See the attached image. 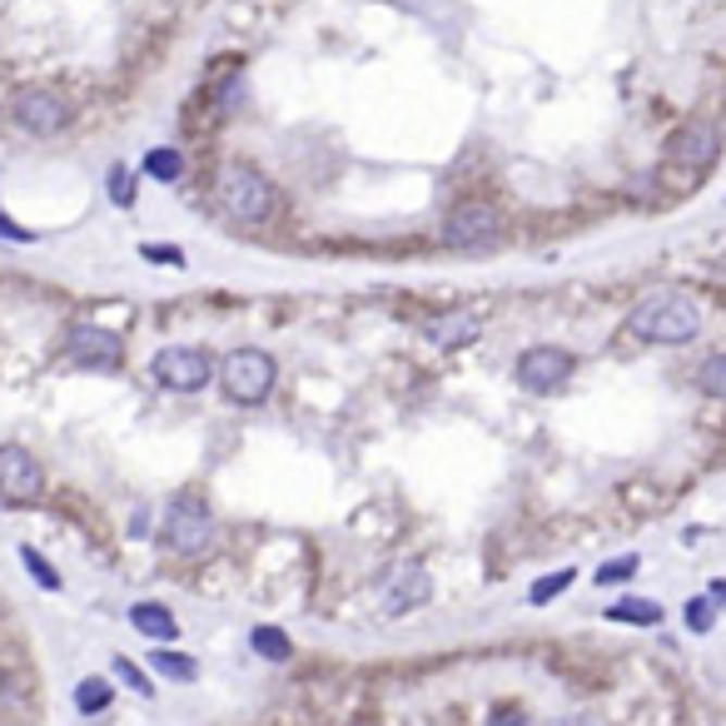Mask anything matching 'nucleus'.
<instances>
[{
	"label": "nucleus",
	"instance_id": "1",
	"mask_svg": "<svg viewBox=\"0 0 726 726\" xmlns=\"http://www.w3.org/2000/svg\"><path fill=\"white\" fill-rule=\"evenodd\" d=\"M627 328H633L642 343H667V349H677V343H691L702 334V309L691 304L687 293L662 289L627 314Z\"/></svg>",
	"mask_w": 726,
	"mask_h": 726
},
{
	"label": "nucleus",
	"instance_id": "2",
	"mask_svg": "<svg viewBox=\"0 0 726 726\" xmlns=\"http://www.w3.org/2000/svg\"><path fill=\"white\" fill-rule=\"evenodd\" d=\"M214 204L235 224H264L284 210V195L274 189V179H264L249 164H224L214 179Z\"/></svg>",
	"mask_w": 726,
	"mask_h": 726
},
{
	"label": "nucleus",
	"instance_id": "3",
	"mask_svg": "<svg viewBox=\"0 0 726 726\" xmlns=\"http://www.w3.org/2000/svg\"><path fill=\"white\" fill-rule=\"evenodd\" d=\"M274 378H279V363L264 349H235V353H224V363H220L224 399L239 403V409H259L274 393Z\"/></svg>",
	"mask_w": 726,
	"mask_h": 726
},
{
	"label": "nucleus",
	"instance_id": "4",
	"mask_svg": "<svg viewBox=\"0 0 726 726\" xmlns=\"http://www.w3.org/2000/svg\"><path fill=\"white\" fill-rule=\"evenodd\" d=\"M160 538H164V548L179 552V558H204V552L214 548V513L195 498V492H179L175 503L164 508Z\"/></svg>",
	"mask_w": 726,
	"mask_h": 726
},
{
	"label": "nucleus",
	"instance_id": "5",
	"mask_svg": "<svg viewBox=\"0 0 726 726\" xmlns=\"http://www.w3.org/2000/svg\"><path fill=\"white\" fill-rule=\"evenodd\" d=\"M503 235L508 224L492 204H458L443 220V245L458 249V254H488V249L503 245Z\"/></svg>",
	"mask_w": 726,
	"mask_h": 726
},
{
	"label": "nucleus",
	"instance_id": "6",
	"mask_svg": "<svg viewBox=\"0 0 726 726\" xmlns=\"http://www.w3.org/2000/svg\"><path fill=\"white\" fill-rule=\"evenodd\" d=\"M150 378L160 388H170V393H200L214 378V359L204 349H195V343H170V349H160L150 359Z\"/></svg>",
	"mask_w": 726,
	"mask_h": 726
},
{
	"label": "nucleus",
	"instance_id": "7",
	"mask_svg": "<svg viewBox=\"0 0 726 726\" xmlns=\"http://www.w3.org/2000/svg\"><path fill=\"white\" fill-rule=\"evenodd\" d=\"M11 120L25 129V135H65L71 129V120H75V110H71V100L65 95H55V90H40V85H25V90H15V100H11Z\"/></svg>",
	"mask_w": 726,
	"mask_h": 726
},
{
	"label": "nucleus",
	"instance_id": "8",
	"mask_svg": "<svg viewBox=\"0 0 726 726\" xmlns=\"http://www.w3.org/2000/svg\"><path fill=\"white\" fill-rule=\"evenodd\" d=\"M577 359L567 349H558V343H533V349H523V359H517V384L527 388V393H558V388L573 378Z\"/></svg>",
	"mask_w": 726,
	"mask_h": 726
},
{
	"label": "nucleus",
	"instance_id": "9",
	"mask_svg": "<svg viewBox=\"0 0 726 726\" xmlns=\"http://www.w3.org/2000/svg\"><path fill=\"white\" fill-rule=\"evenodd\" d=\"M65 353H71V363H80V368H120V359H125V343H120L115 328H100V324H75L71 334H65Z\"/></svg>",
	"mask_w": 726,
	"mask_h": 726
},
{
	"label": "nucleus",
	"instance_id": "10",
	"mask_svg": "<svg viewBox=\"0 0 726 726\" xmlns=\"http://www.w3.org/2000/svg\"><path fill=\"white\" fill-rule=\"evenodd\" d=\"M40 488H46V473H40L36 453H25L21 443L0 448V498L5 503H36Z\"/></svg>",
	"mask_w": 726,
	"mask_h": 726
},
{
	"label": "nucleus",
	"instance_id": "11",
	"mask_svg": "<svg viewBox=\"0 0 726 726\" xmlns=\"http://www.w3.org/2000/svg\"><path fill=\"white\" fill-rule=\"evenodd\" d=\"M716 154H722V129L706 125V120L681 125L677 135H672V145H667V160L681 164V170H712Z\"/></svg>",
	"mask_w": 726,
	"mask_h": 726
},
{
	"label": "nucleus",
	"instance_id": "12",
	"mask_svg": "<svg viewBox=\"0 0 726 726\" xmlns=\"http://www.w3.org/2000/svg\"><path fill=\"white\" fill-rule=\"evenodd\" d=\"M428 598H434V577L423 573L418 563H403V567H393V577H384V612L388 617H403V612L423 608Z\"/></svg>",
	"mask_w": 726,
	"mask_h": 726
},
{
	"label": "nucleus",
	"instance_id": "13",
	"mask_svg": "<svg viewBox=\"0 0 726 726\" xmlns=\"http://www.w3.org/2000/svg\"><path fill=\"white\" fill-rule=\"evenodd\" d=\"M423 334H428V343H434V349H463V343H473L483 334V324H478V314L458 309V314H438L434 324L423 328Z\"/></svg>",
	"mask_w": 726,
	"mask_h": 726
},
{
	"label": "nucleus",
	"instance_id": "14",
	"mask_svg": "<svg viewBox=\"0 0 726 726\" xmlns=\"http://www.w3.org/2000/svg\"><path fill=\"white\" fill-rule=\"evenodd\" d=\"M129 627H135L140 637H150V642H160V647H170L179 637L175 612L160 608V602H135V608H129Z\"/></svg>",
	"mask_w": 726,
	"mask_h": 726
},
{
	"label": "nucleus",
	"instance_id": "15",
	"mask_svg": "<svg viewBox=\"0 0 726 726\" xmlns=\"http://www.w3.org/2000/svg\"><path fill=\"white\" fill-rule=\"evenodd\" d=\"M140 170H145L150 179H160V185H175V179L185 175V154L170 150V145H154V150L140 160Z\"/></svg>",
	"mask_w": 726,
	"mask_h": 726
},
{
	"label": "nucleus",
	"instance_id": "16",
	"mask_svg": "<svg viewBox=\"0 0 726 726\" xmlns=\"http://www.w3.org/2000/svg\"><path fill=\"white\" fill-rule=\"evenodd\" d=\"M608 622H633V627H656L662 622V608L652 598H622L608 608Z\"/></svg>",
	"mask_w": 726,
	"mask_h": 726
},
{
	"label": "nucleus",
	"instance_id": "17",
	"mask_svg": "<svg viewBox=\"0 0 726 726\" xmlns=\"http://www.w3.org/2000/svg\"><path fill=\"white\" fill-rule=\"evenodd\" d=\"M110 702H115V687H110L105 677H85L80 687H75V712H80V716L105 712Z\"/></svg>",
	"mask_w": 726,
	"mask_h": 726
},
{
	"label": "nucleus",
	"instance_id": "18",
	"mask_svg": "<svg viewBox=\"0 0 726 726\" xmlns=\"http://www.w3.org/2000/svg\"><path fill=\"white\" fill-rule=\"evenodd\" d=\"M150 667L160 672V677H170V681H195V677H200V667H195V656L170 652V647H154Z\"/></svg>",
	"mask_w": 726,
	"mask_h": 726
},
{
	"label": "nucleus",
	"instance_id": "19",
	"mask_svg": "<svg viewBox=\"0 0 726 726\" xmlns=\"http://www.w3.org/2000/svg\"><path fill=\"white\" fill-rule=\"evenodd\" d=\"M577 583V573L573 567H563V573H548V577H538V583L527 587V602H533V608H548L552 598H563L567 587Z\"/></svg>",
	"mask_w": 726,
	"mask_h": 726
},
{
	"label": "nucleus",
	"instance_id": "20",
	"mask_svg": "<svg viewBox=\"0 0 726 726\" xmlns=\"http://www.w3.org/2000/svg\"><path fill=\"white\" fill-rule=\"evenodd\" d=\"M249 642H254L259 656H270V662H289V652H293V642L279 633V627H254V633H249Z\"/></svg>",
	"mask_w": 726,
	"mask_h": 726
},
{
	"label": "nucleus",
	"instance_id": "21",
	"mask_svg": "<svg viewBox=\"0 0 726 726\" xmlns=\"http://www.w3.org/2000/svg\"><path fill=\"white\" fill-rule=\"evenodd\" d=\"M637 573H642V558H637V552H627V558H612V563H602V567H598V587L633 583Z\"/></svg>",
	"mask_w": 726,
	"mask_h": 726
},
{
	"label": "nucleus",
	"instance_id": "22",
	"mask_svg": "<svg viewBox=\"0 0 726 726\" xmlns=\"http://www.w3.org/2000/svg\"><path fill=\"white\" fill-rule=\"evenodd\" d=\"M697 388H702L706 399H722L726 403V353L702 363V374H697Z\"/></svg>",
	"mask_w": 726,
	"mask_h": 726
},
{
	"label": "nucleus",
	"instance_id": "23",
	"mask_svg": "<svg viewBox=\"0 0 726 726\" xmlns=\"http://www.w3.org/2000/svg\"><path fill=\"white\" fill-rule=\"evenodd\" d=\"M105 195L120 204V210H129V204H135V175H129V164H110Z\"/></svg>",
	"mask_w": 726,
	"mask_h": 726
},
{
	"label": "nucleus",
	"instance_id": "24",
	"mask_svg": "<svg viewBox=\"0 0 726 726\" xmlns=\"http://www.w3.org/2000/svg\"><path fill=\"white\" fill-rule=\"evenodd\" d=\"M21 563H25V573L36 577L40 587H46V592H60V573H55V567L46 563V558H40L36 548H21Z\"/></svg>",
	"mask_w": 726,
	"mask_h": 726
},
{
	"label": "nucleus",
	"instance_id": "25",
	"mask_svg": "<svg viewBox=\"0 0 726 726\" xmlns=\"http://www.w3.org/2000/svg\"><path fill=\"white\" fill-rule=\"evenodd\" d=\"M687 627L697 637H706L716 627V608H712V592H706V598H691L687 602Z\"/></svg>",
	"mask_w": 726,
	"mask_h": 726
},
{
	"label": "nucleus",
	"instance_id": "26",
	"mask_svg": "<svg viewBox=\"0 0 726 726\" xmlns=\"http://www.w3.org/2000/svg\"><path fill=\"white\" fill-rule=\"evenodd\" d=\"M115 677L125 681L129 691H140V697H154V687H150V677H145L140 667H135V662H129V656H115Z\"/></svg>",
	"mask_w": 726,
	"mask_h": 726
},
{
	"label": "nucleus",
	"instance_id": "27",
	"mask_svg": "<svg viewBox=\"0 0 726 726\" xmlns=\"http://www.w3.org/2000/svg\"><path fill=\"white\" fill-rule=\"evenodd\" d=\"M140 259H150V264H170V270H185V254H179V245H140Z\"/></svg>",
	"mask_w": 726,
	"mask_h": 726
},
{
	"label": "nucleus",
	"instance_id": "28",
	"mask_svg": "<svg viewBox=\"0 0 726 726\" xmlns=\"http://www.w3.org/2000/svg\"><path fill=\"white\" fill-rule=\"evenodd\" d=\"M0 239H11V245H30V229H25V224H15L11 214H0Z\"/></svg>",
	"mask_w": 726,
	"mask_h": 726
},
{
	"label": "nucleus",
	"instance_id": "29",
	"mask_svg": "<svg viewBox=\"0 0 726 726\" xmlns=\"http://www.w3.org/2000/svg\"><path fill=\"white\" fill-rule=\"evenodd\" d=\"M488 726H533V716L517 712V706H503L498 716H488Z\"/></svg>",
	"mask_w": 726,
	"mask_h": 726
},
{
	"label": "nucleus",
	"instance_id": "30",
	"mask_svg": "<svg viewBox=\"0 0 726 726\" xmlns=\"http://www.w3.org/2000/svg\"><path fill=\"white\" fill-rule=\"evenodd\" d=\"M706 592H712V602H722V608H726V583H722V577H716V583L706 587Z\"/></svg>",
	"mask_w": 726,
	"mask_h": 726
}]
</instances>
